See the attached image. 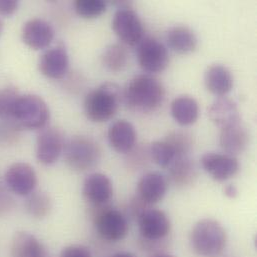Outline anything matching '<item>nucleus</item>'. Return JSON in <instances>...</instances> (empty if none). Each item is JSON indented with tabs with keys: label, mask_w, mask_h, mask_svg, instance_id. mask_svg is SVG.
Returning a JSON list of instances; mask_svg holds the SVG:
<instances>
[{
	"label": "nucleus",
	"mask_w": 257,
	"mask_h": 257,
	"mask_svg": "<svg viewBox=\"0 0 257 257\" xmlns=\"http://www.w3.org/2000/svg\"><path fill=\"white\" fill-rule=\"evenodd\" d=\"M165 90L162 83L152 75L139 74L125 85L122 98L129 109L149 113L158 109L163 103Z\"/></svg>",
	"instance_id": "obj_1"
},
{
	"label": "nucleus",
	"mask_w": 257,
	"mask_h": 257,
	"mask_svg": "<svg viewBox=\"0 0 257 257\" xmlns=\"http://www.w3.org/2000/svg\"><path fill=\"white\" fill-rule=\"evenodd\" d=\"M189 240L191 248L197 255L217 257L226 248L227 233L217 220L203 218L192 227Z\"/></svg>",
	"instance_id": "obj_2"
},
{
	"label": "nucleus",
	"mask_w": 257,
	"mask_h": 257,
	"mask_svg": "<svg viewBox=\"0 0 257 257\" xmlns=\"http://www.w3.org/2000/svg\"><path fill=\"white\" fill-rule=\"evenodd\" d=\"M121 98L122 93L116 83H102L85 96L83 102L85 116L92 122L107 121L116 114Z\"/></svg>",
	"instance_id": "obj_3"
},
{
	"label": "nucleus",
	"mask_w": 257,
	"mask_h": 257,
	"mask_svg": "<svg viewBox=\"0 0 257 257\" xmlns=\"http://www.w3.org/2000/svg\"><path fill=\"white\" fill-rule=\"evenodd\" d=\"M49 118V107L40 96L24 94L18 97L8 122L18 130H36L45 128Z\"/></svg>",
	"instance_id": "obj_4"
},
{
	"label": "nucleus",
	"mask_w": 257,
	"mask_h": 257,
	"mask_svg": "<svg viewBox=\"0 0 257 257\" xmlns=\"http://www.w3.org/2000/svg\"><path fill=\"white\" fill-rule=\"evenodd\" d=\"M66 164L74 171L84 172L95 168L101 160L99 144L88 136L78 135L70 138L64 146Z\"/></svg>",
	"instance_id": "obj_5"
},
{
	"label": "nucleus",
	"mask_w": 257,
	"mask_h": 257,
	"mask_svg": "<svg viewBox=\"0 0 257 257\" xmlns=\"http://www.w3.org/2000/svg\"><path fill=\"white\" fill-rule=\"evenodd\" d=\"M92 217L95 229L103 240L118 242L127 236L128 219L120 210L109 205L92 208Z\"/></svg>",
	"instance_id": "obj_6"
},
{
	"label": "nucleus",
	"mask_w": 257,
	"mask_h": 257,
	"mask_svg": "<svg viewBox=\"0 0 257 257\" xmlns=\"http://www.w3.org/2000/svg\"><path fill=\"white\" fill-rule=\"evenodd\" d=\"M136 220L139 233L144 243L156 244L157 242H162L170 233V219L167 214L160 209L148 207Z\"/></svg>",
	"instance_id": "obj_7"
},
{
	"label": "nucleus",
	"mask_w": 257,
	"mask_h": 257,
	"mask_svg": "<svg viewBox=\"0 0 257 257\" xmlns=\"http://www.w3.org/2000/svg\"><path fill=\"white\" fill-rule=\"evenodd\" d=\"M137 60L147 73H160L169 64V54L163 43L153 37H145L137 44Z\"/></svg>",
	"instance_id": "obj_8"
},
{
	"label": "nucleus",
	"mask_w": 257,
	"mask_h": 257,
	"mask_svg": "<svg viewBox=\"0 0 257 257\" xmlns=\"http://www.w3.org/2000/svg\"><path fill=\"white\" fill-rule=\"evenodd\" d=\"M112 30L122 44L134 46L143 38V25L136 14L128 6H120L113 15Z\"/></svg>",
	"instance_id": "obj_9"
},
{
	"label": "nucleus",
	"mask_w": 257,
	"mask_h": 257,
	"mask_svg": "<svg viewBox=\"0 0 257 257\" xmlns=\"http://www.w3.org/2000/svg\"><path fill=\"white\" fill-rule=\"evenodd\" d=\"M3 179L13 194L23 197L35 191L38 184L35 169L26 162H14L9 165L4 173Z\"/></svg>",
	"instance_id": "obj_10"
},
{
	"label": "nucleus",
	"mask_w": 257,
	"mask_h": 257,
	"mask_svg": "<svg viewBox=\"0 0 257 257\" xmlns=\"http://www.w3.org/2000/svg\"><path fill=\"white\" fill-rule=\"evenodd\" d=\"M64 146V134L61 129L57 127L41 129L36 139V159L43 165H52L63 153Z\"/></svg>",
	"instance_id": "obj_11"
},
{
	"label": "nucleus",
	"mask_w": 257,
	"mask_h": 257,
	"mask_svg": "<svg viewBox=\"0 0 257 257\" xmlns=\"http://www.w3.org/2000/svg\"><path fill=\"white\" fill-rule=\"evenodd\" d=\"M82 196L91 208L108 205L113 196L112 181L103 173H91L83 182Z\"/></svg>",
	"instance_id": "obj_12"
},
{
	"label": "nucleus",
	"mask_w": 257,
	"mask_h": 257,
	"mask_svg": "<svg viewBox=\"0 0 257 257\" xmlns=\"http://www.w3.org/2000/svg\"><path fill=\"white\" fill-rule=\"evenodd\" d=\"M204 171L215 181L223 182L235 176L240 168L236 157L226 153L207 152L200 160Z\"/></svg>",
	"instance_id": "obj_13"
},
{
	"label": "nucleus",
	"mask_w": 257,
	"mask_h": 257,
	"mask_svg": "<svg viewBox=\"0 0 257 257\" xmlns=\"http://www.w3.org/2000/svg\"><path fill=\"white\" fill-rule=\"evenodd\" d=\"M22 41L32 50L46 49L54 39L53 26L46 20L32 18L27 20L21 30Z\"/></svg>",
	"instance_id": "obj_14"
},
{
	"label": "nucleus",
	"mask_w": 257,
	"mask_h": 257,
	"mask_svg": "<svg viewBox=\"0 0 257 257\" xmlns=\"http://www.w3.org/2000/svg\"><path fill=\"white\" fill-rule=\"evenodd\" d=\"M37 66L39 72L45 77L61 79L69 68L68 53L61 45L45 49L38 59Z\"/></svg>",
	"instance_id": "obj_15"
},
{
	"label": "nucleus",
	"mask_w": 257,
	"mask_h": 257,
	"mask_svg": "<svg viewBox=\"0 0 257 257\" xmlns=\"http://www.w3.org/2000/svg\"><path fill=\"white\" fill-rule=\"evenodd\" d=\"M167 178L160 172L152 171L144 174L137 183V196L146 204L161 201L167 193Z\"/></svg>",
	"instance_id": "obj_16"
},
{
	"label": "nucleus",
	"mask_w": 257,
	"mask_h": 257,
	"mask_svg": "<svg viewBox=\"0 0 257 257\" xmlns=\"http://www.w3.org/2000/svg\"><path fill=\"white\" fill-rule=\"evenodd\" d=\"M208 116L211 122L220 130L241 123L237 104L226 96L218 97L211 103L208 108Z\"/></svg>",
	"instance_id": "obj_17"
},
{
	"label": "nucleus",
	"mask_w": 257,
	"mask_h": 257,
	"mask_svg": "<svg viewBox=\"0 0 257 257\" xmlns=\"http://www.w3.org/2000/svg\"><path fill=\"white\" fill-rule=\"evenodd\" d=\"M107 137L110 146L116 152L128 154L135 147L137 133L132 123L125 119H120L109 126Z\"/></svg>",
	"instance_id": "obj_18"
},
{
	"label": "nucleus",
	"mask_w": 257,
	"mask_h": 257,
	"mask_svg": "<svg viewBox=\"0 0 257 257\" xmlns=\"http://www.w3.org/2000/svg\"><path fill=\"white\" fill-rule=\"evenodd\" d=\"M10 253L12 257H48L44 244L27 231L14 233L10 243Z\"/></svg>",
	"instance_id": "obj_19"
},
{
	"label": "nucleus",
	"mask_w": 257,
	"mask_h": 257,
	"mask_svg": "<svg viewBox=\"0 0 257 257\" xmlns=\"http://www.w3.org/2000/svg\"><path fill=\"white\" fill-rule=\"evenodd\" d=\"M204 84L210 93L222 97L231 91L233 76L226 66L212 64L204 72Z\"/></svg>",
	"instance_id": "obj_20"
},
{
	"label": "nucleus",
	"mask_w": 257,
	"mask_h": 257,
	"mask_svg": "<svg viewBox=\"0 0 257 257\" xmlns=\"http://www.w3.org/2000/svg\"><path fill=\"white\" fill-rule=\"evenodd\" d=\"M248 143L249 133L242 123L220 130L219 144L226 154L235 157L246 150Z\"/></svg>",
	"instance_id": "obj_21"
},
{
	"label": "nucleus",
	"mask_w": 257,
	"mask_h": 257,
	"mask_svg": "<svg viewBox=\"0 0 257 257\" xmlns=\"http://www.w3.org/2000/svg\"><path fill=\"white\" fill-rule=\"evenodd\" d=\"M167 169L172 183L180 188L193 185L198 176L197 166L189 155L175 158Z\"/></svg>",
	"instance_id": "obj_22"
},
{
	"label": "nucleus",
	"mask_w": 257,
	"mask_h": 257,
	"mask_svg": "<svg viewBox=\"0 0 257 257\" xmlns=\"http://www.w3.org/2000/svg\"><path fill=\"white\" fill-rule=\"evenodd\" d=\"M166 42L168 46L179 54L193 52L198 45V39L192 29L187 26H173L166 32Z\"/></svg>",
	"instance_id": "obj_23"
},
{
	"label": "nucleus",
	"mask_w": 257,
	"mask_h": 257,
	"mask_svg": "<svg viewBox=\"0 0 257 257\" xmlns=\"http://www.w3.org/2000/svg\"><path fill=\"white\" fill-rule=\"evenodd\" d=\"M173 119L181 126L194 124L199 116L198 102L189 95H180L173 99L170 105Z\"/></svg>",
	"instance_id": "obj_24"
},
{
	"label": "nucleus",
	"mask_w": 257,
	"mask_h": 257,
	"mask_svg": "<svg viewBox=\"0 0 257 257\" xmlns=\"http://www.w3.org/2000/svg\"><path fill=\"white\" fill-rule=\"evenodd\" d=\"M52 199L45 191H33L24 202V207L29 216L34 219H43L47 217L52 210Z\"/></svg>",
	"instance_id": "obj_25"
},
{
	"label": "nucleus",
	"mask_w": 257,
	"mask_h": 257,
	"mask_svg": "<svg viewBox=\"0 0 257 257\" xmlns=\"http://www.w3.org/2000/svg\"><path fill=\"white\" fill-rule=\"evenodd\" d=\"M102 64L111 72L122 71L128 62V52L124 44L114 43L108 45L101 56Z\"/></svg>",
	"instance_id": "obj_26"
},
{
	"label": "nucleus",
	"mask_w": 257,
	"mask_h": 257,
	"mask_svg": "<svg viewBox=\"0 0 257 257\" xmlns=\"http://www.w3.org/2000/svg\"><path fill=\"white\" fill-rule=\"evenodd\" d=\"M149 155L152 161L162 168H168L173 160L177 158L176 153L172 147L164 139L151 143L149 148Z\"/></svg>",
	"instance_id": "obj_27"
},
{
	"label": "nucleus",
	"mask_w": 257,
	"mask_h": 257,
	"mask_svg": "<svg viewBox=\"0 0 257 257\" xmlns=\"http://www.w3.org/2000/svg\"><path fill=\"white\" fill-rule=\"evenodd\" d=\"M164 140L172 147L177 157L188 156L193 147V137L186 131H171L166 135Z\"/></svg>",
	"instance_id": "obj_28"
},
{
	"label": "nucleus",
	"mask_w": 257,
	"mask_h": 257,
	"mask_svg": "<svg viewBox=\"0 0 257 257\" xmlns=\"http://www.w3.org/2000/svg\"><path fill=\"white\" fill-rule=\"evenodd\" d=\"M74 9L78 16L94 19L105 12L106 3L103 0H77L74 2Z\"/></svg>",
	"instance_id": "obj_29"
},
{
	"label": "nucleus",
	"mask_w": 257,
	"mask_h": 257,
	"mask_svg": "<svg viewBox=\"0 0 257 257\" xmlns=\"http://www.w3.org/2000/svg\"><path fill=\"white\" fill-rule=\"evenodd\" d=\"M21 94L14 86H6L0 89V118L9 121L18 97Z\"/></svg>",
	"instance_id": "obj_30"
},
{
	"label": "nucleus",
	"mask_w": 257,
	"mask_h": 257,
	"mask_svg": "<svg viewBox=\"0 0 257 257\" xmlns=\"http://www.w3.org/2000/svg\"><path fill=\"white\" fill-rule=\"evenodd\" d=\"M15 207V199L8 189L4 179L0 176V216L10 214Z\"/></svg>",
	"instance_id": "obj_31"
},
{
	"label": "nucleus",
	"mask_w": 257,
	"mask_h": 257,
	"mask_svg": "<svg viewBox=\"0 0 257 257\" xmlns=\"http://www.w3.org/2000/svg\"><path fill=\"white\" fill-rule=\"evenodd\" d=\"M59 257H92V253L85 245L71 244L61 250Z\"/></svg>",
	"instance_id": "obj_32"
},
{
	"label": "nucleus",
	"mask_w": 257,
	"mask_h": 257,
	"mask_svg": "<svg viewBox=\"0 0 257 257\" xmlns=\"http://www.w3.org/2000/svg\"><path fill=\"white\" fill-rule=\"evenodd\" d=\"M18 8V1L16 0H0V17L12 16Z\"/></svg>",
	"instance_id": "obj_33"
},
{
	"label": "nucleus",
	"mask_w": 257,
	"mask_h": 257,
	"mask_svg": "<svg viewBox=\"0 0 257 257\" xmlns=\"http://www.w3.org/2000/svg\"><path fill=\"white\" fill-rule=\"evenodd\" d=\"M224 194L226 197L230 198V199H234L238 196V189L235 185L233 184H228L224 187V190H223Z\"/></svg>",
	"instance_id": "obj_34"
},
{
	"label": "nucleus",
	"mask_w": 257,
	"mask_h": 257,
	"mask_svg": "<svg viewBox=\"0 0 257 257\" xmlns=\"http://www.w3.org/2000/svg\"><path fill=\"white\" fill-rule=\"evenodd\" d=\"M110 257H136V255L132 252H128V251H119V252L112 254Z\"/></svg>",
	"instance_id": "obj_35"
},
{
	"label": "nucleus",
	"mask_w": 257,
	"mask_h": 257,
	"mask_svg": "<svg viewBox=\"0 0 257 257\" xmlns=\"http://www.w3.org/2000/svg\"><path fill=\"white\" fill-rule=\"evenodd\" d=\"M149 257H174L171 254H168V253H164V252H156V253H153L152 255H150Z\"/></svg>",
	"instance_id": "obj_36"
},
{
	"label": "nucleus",
	"mask_w": 257,
	"mask_h": 257,
	"mask_svg": "<svg viewBox=\"0 0 257 257\" xmlns=\"http://www.w3.org/2000/svg\"><path fill=\"white\" fill-rule=\"evenodd\" d=\"M3 30H4V22L2 20V17H0V36L2 35Z\"/></svg>",
	"instance_id": "obj_37"
}]
</instances>
